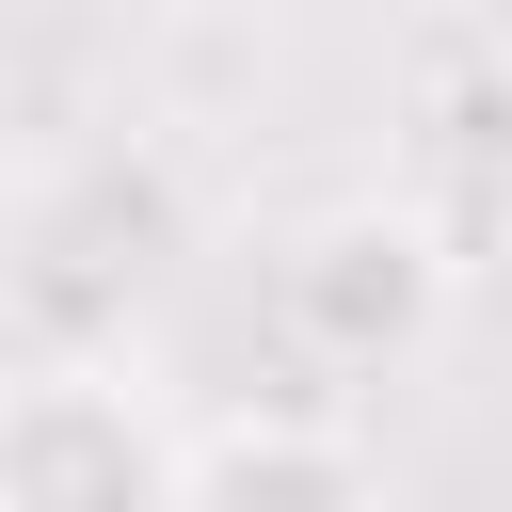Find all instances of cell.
<instances>
[{"instance_id":"obj_1","label":"cell","mask_w":512,"mask_h":512,"mask_svg":"<svg viewBox=\"0 0 512 512\" xmlns=\"http://www.w3.org/2000/svg\"><path fill=\"white\" fill-rule=\"evenodd\" d=\"M0 512H192V432L96 352H16L0 368Z\"/></svg>"},{"instance_id":"obj_3","label":"cell","mask_w":512,"mask_h":512,"mask_svg":"<svg viewBox=\"0 0 512 512\" xmlns=\"http://www.w3.org/2000/svg\"><path fill=\"white\" fill-rule=\"evenodd\" d=\"M192 512H384V480L336 416H224L192 448Z\"/></svg>"},{"instance_id":"obj_5","label":"cell","mask_w":512,"mask_h":512,"mask_svg":"<svg viewBox=\"0 0 512 512\" xmlns=\"http://www.w3.org/2000/svg\"><path fill=\"white\" fill-rule=\"evenodd\" d=\"M0 272H16V176H0Z\"/></svg>"},{"instance_id":"obj_4","label":"cell","mask_w":512,"mask_h":512,"mask_svg":"<svg viewBox=\"0 0 512 512\" xmlns=\"http://www.w3.org/2000/svg\"><path fill=\"white\" fill-rule=\"evenodd\" d=\"M464 32H480V48H496V64H512V0H464Z\"/></svg>"},{"instance_id":"obj_2","label":"cell","mask_w":512,"mask_h":512,"mask_svg":"<svg viewBox=\"0 0 512 512\" xmlns=\"http://www.w3.org/2000/svg\"><path fill=\"white\" fill-rule=\"evenodd\" d=\"M272 320L320 352V368H416L448 336V224L400 208V192H336L288 224L272 256Z\"/></svg>"}]
</instances>
